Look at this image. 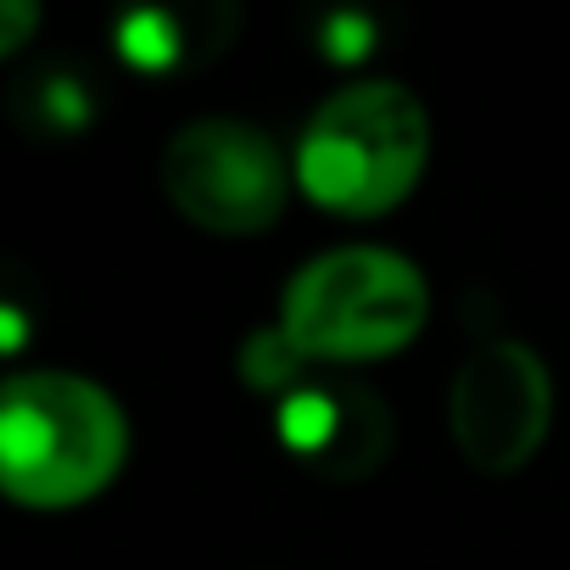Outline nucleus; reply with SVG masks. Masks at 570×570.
I'll return each mask as SVG.
<instances>
[{
	"instance_id": "nucleus-7",
	"label": "nucleus",
	"mask_w": 570,
	"mask_h": 570,
	"mask_svg": "<svg viewBox=\"0 0 570 570\" xmlns=\"http://www.w3.org/2000/svg\"><path fill=\"white\" fill-rule=\"evenodd\" d=\"M303 364H308V358L292 347V336H285L279 325L263 331V336H252L246 353H240V375H246L252 392H285V386L303 375Z\"/></svg>"
},
{
	"instance_id": "nucleus-6",
	"label": "nucleus",
	"mask_w": 570,
	"mask_h": 570,
	"mask_svg": "<svg viewBox=\"0 0 570 570\" xmlns=\"http://www.w3.org/2000/svg\"><path fill=\"white\" fill-rule=\"evenodd\" d=\"M279 436L308 470L320 475H370L386 459L392 442V414L381 409L375 392H336V386H314V392H292L279 409Z\"/></svg>"
},
{
	"instance_id": "nucleus-11",
	"label": "nucleus",
	"mask_w": 570,
	"mask_h": 570,
	"mask_svg": "<svg viewBox=\"0 0 570 570\" xmlns=\"http://www.w3.org/2000/svg\"><path fill=\"white\" fill-rule=\"evenodd\" d=\"M29 342V320L18 314V308H7V303H0V358H7V353H18Z\"/></svg>"
},
{
	"instance_id": "nucleus-1",
	"label": "nucleus",
	"mask_w": 570,
	"mask_h": 570,
	"mask_svg": "<svg viewBox=\"0 0 570 570\" xmlns=\"http://www.w3.org/2000/svg\"><path fill=\"white\" fill-rule=\"evenodd\" d=\"M129 459L118 397L85 375L35 370L0 386V498L23 509H79Z\"/></svg>"
},
{
	"instance_id": "nucleus-2",
	"label": "nucleus",
	"mask_w": 570,
	"mask_h": 570,
	"mask_svg": "<svg viewBox=\"0 0 570 570\" xmlns=\"http://www.w3.org/2000/svg\"><path fill=\"white\" fill-rule=\"evenodd\" d=\"M431 157V124L414 90L370 79L347 85L308 118L297 140V185L342 218H381L414 196Z\"/></svg>"
},
{
	"instance_id": "nucleus-5",
	"label": "nucleus",
	"mask_w": 570,
	"mask_h": 570,
	"mask_svg": "<svg viewBox=\"0 0 570 570\" xmlns=\"http://www.w3.org/2000/svg\"><path fill=\"white\" fill-rule=\"evenodd\" d=\"M448 425L459 453L481 475H514L537 459L553 425V381L548 364L525 342H487L475 347L448 397Z\"/></svg>"
},
{
	"instance_id": "nucleus-8",
	"label": "nucleus",
	"mask_w": 570,
	"mask_h": 570,
	"mask_svg": "<svg viewBox=\"0 0 570 570\" xmlns=\"http://www.w3.org/2000/svg\"><path fill=\"white\" fill-rule=\"evenodd\" d=\"M118 51L135 68H174L179 62V23L168 12H135L118 23Z\"/></svg>"
},
{
	"instance_id": "nucleus-10",
	"label": "nucleus",
	"mask_w": 570,
	"mask_h": 570,
	"mask_svg": "<svg viewBox=\"0 0 570 570\" xmlns=\"http://www.w3.org/2000/svg\"><path fill=\"white\" fill-rule=\"evenodd\" d=\"M331 57L336 62H347V57H364V23L358 18H336V29H331Z\"/></svg>"
},
{
	"instance_id": "nucleus-9",
	"label": "nucleus",
	"mask_w": 570,
	"mask_h": 570,
	"mask_svg": "<svg viewBox=\"0 0 570 570\" xmlns=\"http://www.w3.org/2000/svg\"><path fill=\"white\" fill-rule=\"evenodd\" d=\"M85 124H90V96H85V85H73V79H46V85H40V129L73 135V129H85Z\"/></svg>"
},
{
	"instance_id": "nucleus-4",
	"label": "nucleus",
	"mask_w": 570,
	"mask_h": 570,
	"mask_svg": "<svg viewBox=\"0 0 570 570\" xmlns=\"http://www.w3.org/2000/svg\"><path fill=\"white\" fill-rule=\"evenodd\" d=\"M163 190L207 235H257L285 213L292 174L257 124L196 118L163 151Z\"/></svg>"
},
{
	"instance_id": "nucleus-3",
	"label": "nucleus",
	"mask_w": 570,
	"mask_h": 570,
	"mask_svg": "<svg viewBox=\"0 0 570 570\" xmlns=\"http://www.w3.org/2000/svg\"><path fill=\"white\" fill-rule=\"evenodd\" d=\"M425 274L386 246H336L303 263L279 297V331L320 364L392 358L425 331Z\"/></svg>"
}]
</instances>
